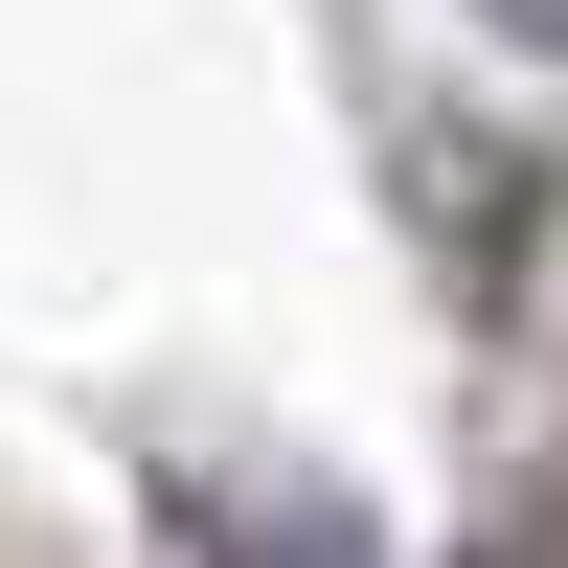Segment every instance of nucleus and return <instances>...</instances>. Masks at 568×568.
<instances>
[{
  "label": "nucleus",
  "instance_id": "1",
  "mask_svg": "<svg viewBox=\"0 0 568 568\" xmlns=\"http://www.w3.org/2000/svg\"><path fill=\"white\" fill-rule=\"evenodd\" d=\"M500 23H524V45H568V0H500Z\"/></svg>",
  "mask_w": 568,
  "mask_h": 568
}]
</instances>
